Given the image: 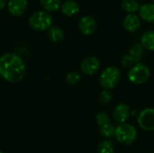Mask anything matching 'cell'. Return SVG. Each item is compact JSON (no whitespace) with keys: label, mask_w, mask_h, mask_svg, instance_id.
<instances>
[{"label":"cell","mask_w":154,"mask_h":153,"mask_svg":"<svg viewBox=\"0 0 154 153\" xmlns=\"http://www.w3.org/2000/svg\"><path fill=\"white\" fill-rule=\"evenodd\" d=\"M25 74V63L18 54L6 52L0 57V76L5 80L17 83L23 79Z\"/></svg>","instance_id":"cell-1"},{"label":"cell","mask_w":154,"mask_h":153,"mask_svg":"<svg viewBox=\"0 0 154 153\" xmlns=\"http://www.w3.org/2000/svg\"><path fill=\"white\" fill-rule=\"evenodd\" d=\"M53 19L51 14L47 11H37L32 14L28 20L30 28L36 32L48 30L52 26Z\"/></svg>","instance_id":"cell-2"},{"label":"cell","mask_w":154,"mask_h":153,"mask_svg":"<svg viewBox=\"0 0 154 153\" xmlns=\"http://www.w3.org/2000/svg\"><path fill=\"white\" fill-rule=\"evenodd\" d=\"M121 79V70L116 66L106 68L99 76V84L103 89L111 90L115 88Z\"/></svg>","instance_id":"cell-3"},{"label":"cell","mask_w":154,"mask_h":153,"mask_svg":"<svg viewBox=\"0 0 154 153\" xmlns=\"http://www.w3.org/2000/svg\"><path fill=\"white\" fill-rule=\"evenodd\" d=\"M115 137L121 144L131 145L137 138V131L131 124H120L116 127Z\"/></svg>","instance_id":"cell-4"},{"label":"cell","mask_w":154,"mask_h":153,"mask_svg":"<svg viewBox=\"0 0 154 153\" xmlns=\"http://www.w3.org/2000/svg\"><path fill=\"white\" fill-rule=\"evenodd\" d=\"M150 75V69L145 64L139 62L130 69L128 72V79L135 85H142L149 79Z\"/></svg>","instance_id":"cell-5"},{"label":"cell","mask_w":154,"mask_h":153,"mask_svg":"<svg viewBox=\"0 0 154 153\" xmlns=\"http://www.w3.org/2000/svg\"><path fill=\"white\" fill-rule=\"evenodd\" d=\"M137 123L141 129L146 132L154 131V108L143 109L137 115Z\"/></svg>","instance_id":"cell-6"},{"label":"cell","mask_w":154,"mask_h":153,"mask_svg":"<svg viewBox=\"0 0 154 153\" xmlns=\"http://www.w3.org/2000/svg\"><path fill=\"white\" fill-rule=\"evenodd\" d=\"M100 66H101V63L97 57L88 56L81 61L80 70L85 75L92 76L99 70Z\"/></svg>","instance_id":"cell-7"},{"label":"cell","mask_w":154,"mask_h":153,"mask_svg":"<svg viewBox=\"0 0 154 153\" xmlns=\"http://www.w3.org/2000/svg\"><path fill=\"white\" fill-rule=\"evenodd\" d=\"M79 29L84 35H91L97 30V21L93 16L84 15L79 22Z\"/></svg>","instance_id":"cell-8"},{"label":"cell","mask_w":154,"mask_h":153,"mask_svg":"<svg viewBox=\"0 0 154 153\" xmlns=\"http://www.w3.org/2000/svg\"><path fill=\"white\" fill-rule=\"evenodd\" d=\"M130 115H131L130 107L124 103L116 105L112 113V116H113L114 120L116 123H118L119 124L126 123Z\"/></svg>","instance_id":"cell-9"},{"label":"cell","mask_w":154,"mask_h":153,"mask_svg":"<svg viewBox=\"0 0 154 153\" xmlns=\"http://www.w3.org/2000/svg\"><path fill=\"white\" fill-rule=\"evenodd\" d=\"M27 0H8L7 3L8 11L14 17L23 15L27 9Z\"/></svg>","instance_id":"cell-10"},{"label":"cell","mask_w":154,"mask_h":153,"mask_svg":"<svg viewBox=\"0 0 154 153\" xmlns=\"http://www.w3.org/2000/svg\"><path fill=\"white\" fill-rule=\"evenodd\" d=\"M141 26V20L135 14H128L123 20V27L128 32H135Z\"/></svg>","instance_id":"cell-11"},{"label":"cell","mask_w":154,"mask_h":153,"mask_svg":"<svg viewBox=\"0 0 154 153\" xmlns=\"http://www.w3.org/2000/svg\"><path fill=\"white\" fill-rule=\"evenodd\" d=\"M140 18L147 23H154V4L146 3L140 6L139 9Z\"/></svg>","instance_id":"cell-12"},{"label":"cell","mask_w":154,"mask_h":153,"mask_svg":"<svg viewBox=\"0 0 154 153\" xmlns=\"http://www.w3.org/2000/svg\"><path fill=\"white\" fill-rule=\"evenodd\" d=\"M60 10L62 14L67 16H73L79 11V4L74 0H67L60 5Z\"/></svg>","instance_id":"cell-13"},{"label":"cell","mask_w":154,"mask_h":153,"mask_svg":"<svg viewBox=\"0 0 154 153\" xmlns=\"http://www.w3.org/2000/svg\"><path fill=\"white\" fill-rule=\"evenodd\" d=\"M140 43L145 50L154 51V30L144 32L141 36Z\"/></svg>","instance_id":"cell-14"},{"label":"cell","mask_w":154,"mask_h":153,"mask_svg":"<svg viewBox=\"0 0 154 153\" xmlns=\"http://www.w3.org/2000/svg\"><path fill=\"white\" fill-rule=\"evenodd\" d=\"M128 53L134 59V60L136 61V63H139L144 58L145 49L142 46L141 43H134V44H133L130 47Z\"/></svg>","instance_id":"cell-15"},{"label":"cell","mask_w":154,"mask_h":153,"mask_svg":"<svg viewBox=\"0 0 154 153\" xmlns=\"http://www.w3.org/2000/svg\"><path fill=\"white\" fill-rule=\"evenodd\" d=\"M48 37L53 42H61L64 40L65 32L64 31L58 26H51L48 29Z\"/></svg>","instance_id":"cell-16"},{"label":"cell","mask_w":154,"mask_h":153,"mask_svg":"<svg viewBox=\"0 0 154 153\" xmlns=\"http://www.w3.org/2000/svg\"><path fill=\"white\" fill-rule=\"evenodd\" d=\"M122 8L128 14H134L139 11L140 4L137 0H124L122 2Z\"/></svg>","instance_id":"cell-17"},{"label":"cell","mask_w":154,"mask_h":153,"mask_svg":"<svg viewBox=\"0 0 154 153\" xmlns=\"http://www.w3.org/2000/svg\"><path fill=\"white\" fill-rule=\"evenodd\" d=\"M42 8L47 12H53L58 10L60 5V0H39Z\"/></svg>","instance_id":"cell-18"},{"label":"cell","mask_w":154,"mask_h":153,"mask_svg":"<svg viewBox=\"0 0 154 153\" xmlns=\"http://www.w3.org/2000/svg\"><path fill=\"white\" fill-rule=\"evenodd\" d=\"M115 133L116 126L111 123L99 126V133L101 134V136L105 138H110L112 136H115Z\"/></svg>","instance_id":"cell-19"},{"label":"cell","mask_w":154,"mask_h":153,"mask_svg":"<svg viewBox=\"0 0 154 153\" xmlns=\"http://www.w3.org/2000/svg\"><path fill=\"white\" fill-rule=\"evenodd\" d=\"M114 144L109 140L102 141L97 148V153H114Z\"/></svg>","instance_id":"cell-20"},{"label":"cell","mask_w":154,"mask_h":153,"mask_svg":"<svg viewBox=\"0 0 154 153\" xmlns=\"http://www.w3.org/2000/svg\"><path fill=\"white\" fill-rule=\"evenodd\" d=\"M81 80V75L77 71H71L66 76V82L69 86H76Z\"/></svg>","instance_id":"cell-21"},{"label":"cell","mask_w":154,"mask_h":153,"mask_svg":"<svg viewBox=\"0 0 154 153\" xmlns=\"http://www.w3.org/2000/svg\"><path fill=\"white\" fill-rule=\"evenodd\" d=\"M113 99V94L111 92V90H107V89H103L100 94H99V100L102 104L107 105L109 104Z\"/></svg>","instance_id":"cell-22"},{"label":"cell","mask_w":154,"mask_h":153,"mask_svg":"<svg viewBox=\"0 0 154 153\" xmlns=\"http://www.w3.org/2000/svg\"><path fill=\"white\" fill-rule=\"evenodd\" d=\"M96 121H97V124L99 126L111 123L110 122V116L106 112H99V113H97V115H96Z\"/></svg>","instance_id":"cell-23"},{"label":"cell","mask_w":154,"mask_h":153,"mask_svg":"<svg viewBox=\"0 0 154 153\" xmlns=\"http://www.w3.org/2000/svg\"><path fill=\"white\" fill-rule=\"evenodd\" d=\"M121 63H122V65H123L125 68H129V69H131L132 67H134V66L136 64V61L134 60V59L129 53H127V54H125V55L122 57V59H121Z\"/></svg>","instance_id":"cell-24"},{"label":"cell","mask_w":154,"mask_h":153,"mask_svg":"<svg viewBox=\"0 0 154 153\" xmlns=\"http://www.w3.org/2000/svg\"><path fill=\"white\" fill-rule=\"evenodd\" d=\"M6 5V1L5 0H0V10L4 9Z\"/></svg>","instance_id":"cell-25"},{"label":"cell","mask_w":154,"mask_h":153,"mask_svg":"<svg viewBox=\"0 0 154 153\" xmlns=\"http://www.w3.org/2000/svg\"><path fill=\"white\" fill-rule=\"evenodd\" d=\"M0 153H5L4 151H0Z\"/></svg>","instance_id":"cell-26"},{"label":"cell","mask_w":154,"mask_h":153,"mask_svg":"<svg viewBox=\"0 0 154 153\" xmlns=\"http://www.w3.org/2000/svg\"><path fill=\"white\" fill-rule=\"evenodd\" d=\"M152 2H153V4H154V0H152Z\"/></svg>","instance_id":"cell-27"}]
</instances>
